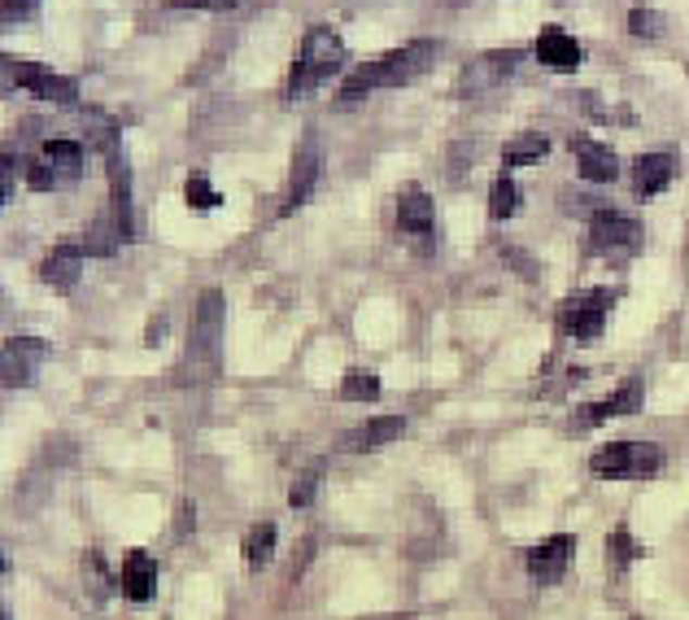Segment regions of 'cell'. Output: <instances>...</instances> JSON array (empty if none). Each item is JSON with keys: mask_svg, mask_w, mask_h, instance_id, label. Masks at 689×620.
I'll return each mask as SVG.
<instances>
[{"mask_svg": "<svg viewBox=\"0 0 689 620\" xmlns=\"http://www.w3.org/2000/svg\"><path fill=\"white\" fill-rule=\"evenodd\" d=\"M5 88L10 92L23 88V92H32L40 101H58V106H75L79 101V84L75 79L49 71L45 62H27V58H14V53H5Z\"/></svg>", "mask_w": 689, "mask_h": 620, "instance_id": "277c9868", "label": "cell"}, {"mask_svg": "<svg viewBox=\"0 0 689 620\" xmlns=\"http://www.w3.org/2000/svg\"><path fill=\"white\" fill-rule=\"evenodd\" d=\"M546 136L541 132H528V136H519V140H511L506 149H502V166H528V162H541L546 158Z\"/></svg>", "mask_w": 689, "mask_h": 620, "instance_id": "d4e9b609", "label": "cell"}, {"mask_svg": "<svg viewBox=\"0 0 689 620\" xmlns=\"http://www.w3.org/2000/svg\"><path fill=\"white\" fill-rule=\"evenodd\" d=\"M45 162L62 179H79V171H84V145L79 140H45Z\"/></svg>", "mask_w": 689, "mask_h": 620, "instance_id": "44dd1931", "label": "cell"}, {"mask_svg": "<svg viewBox=\"0 0 689 620\" xmlns=\"http://www.w3.org/2000/svg\"><path fill=\"white\" fill-rule=\"evenodd\" d=\"M175 10H214V14H223V10H236L240 0H171Z\"/></svg>", "mask_w": 689, "mask_h": 620, "instance_id": "4dcf8cb0", "label": "cell"}, {"mask_svg": "<svg viewBox=\"0 0 689 620\" xmlns=\"http://www.w3.org/2000/svg\"><path fill=\"white\" fill-rule=\"evenodd\" d=\"M162 333H166V320H158V324L149 328V346H158V337H162Z\"/></svg>", "mask_w": 689, "mask_h": 620, "instance_id": "e575fe53", "label": "cell"}, {"mask_svg": "<svg viewBox=\"0 0 689 620\" xmlns=\"http://www.w3.org/2000/svg\"><path fill=\"white\" fill-rule=\"evenodd\" d=\"M0 175H5V201L14 197V158L5 153V162H0Z\"/></svg>", "mask_w": 689, "mask_h": 620, "instance_id": "d6a6232c", "label": "cell"}, {"mask_svg": "<svg viewBox=\"0 0 689 620\" xmlns=\"http://www.w3.org/2000/svg\"><path fill=\"white\" fill-rule=\"evenodd\" d=\"M641 555H646V546L628 533V524H615L611 537H606V563H611V572H624V568L637 563Z\"/></svg>", "mask_w": 689, "mask_h": 620, "instance_id": "7402d4cb", "label": "cell"}, {"mask_svg": "<svg viewBox=\"0 0 689 620\" xmlns=\"http://www.w3.org/2000/svg\"><path fill=\"white\" fill-rule=\"evenodd\" d=\"M27 184L45 193V188H58V184H62V175H58V171H53V166L40 158V162H32V171H27Z\"/></svg>", "mask_w": 689, "mask_h": 620, "instance_id": "f546056e", "label": "cell"}, {"mask_svg": "<svg viewBox=\"0 0 689 620\" xmlns=\"http://www.w3.org/2000/svg\"><path fill=\"white\" fill-rule=\"evenodd\" d=\"M318 481H323V463H310V468L292 481L288 503H292V507H310V503H314V494H318Z\"/></svg>", "mask_w": 689, "mask_h": 620, "instance_id": "83f0119b", "label": "cell"}, {"mask_svg": "<svg viewBox=\"0 0 689 620\" xmlns=\"http://www.w3.org/2000/svg\"><path fill=\"white\" fill-rule=\"evenodd\" d=\"M45 342L40 337H10L5 342V389H18V385H32L36 381V368L45 363Z\"/></svg>", "mask_w": 689, "mask_h": 620, "instance_id": "8fae6325", "label": "cell"}, {"mask_svg": "<svg viewBox=\"0 0 689 620\" xmlns=\"http://www.w3.org/2000/svg\"><path fill=\"white\" fill-rule=\"evenodd\" d=\"M519 62H524L519 49H493V53H480L476 62L463 66L454 92H459V97H485V92H498V88L519 71Z\"/></svg>", "mask_w": 689, "mask_h": 620, "instance_id": "8992f818", "label": "cell"}, {"mask_svg": "<svg viewBox=\"0 0 689 620\" xmlns=\"http://www.w3.org/2000/svg\"><path fill=\"white\" fill-rule=\"evenodd\" d=\"M318 175H323V149H318V136L310 132V136L301 140L297 158H292V175H288V193H284V206H279V214H292L297 206H305V197L314 193Z\"/></svg>", "mask_w": 689, "mask_h": 620, "instance_id": "9c48e42d", "label": "cell"}, {"mask_svg": "<svg viewBox=\"0 0 689 620\" xmlns=\"http://www.w3.org/2000/svg\"><path fill=\"white\" fill-rule=\"evenodd\" d=\"M118 240H127V236H123V227H118V219H114V214L97 219V223L84 232V249H88V253H101V258H105V253H114V249H118Z\"/></svg>", "mask_w": 689, "mask_h": 620, "instance_id": "cb8c5ba5", "label": "cell"}, {"mask_svg": "<svg viewBox=\"0 0 689 620\" xmlns=\"http://www.w3.org/2000/svg\"><path fill=\"white\" fill-rule=\"evenodd\" d=\"M40 10V0H5V23H23Z\"/></svg>", "mask_w": 689, "mask_h": 620, "instance_id": "1f68e13d", "label": "cell"}, {"mask_svg": "<svg viewBox=\"0 0 689 620\" xmlns=\"http://www.w3.org/2000/svg\"><path fill=\"white\" fill-rule=\"evenodd\" d=\"M184 197H188V206H192V210H201V214H205V210H214V206L223 201V197H218V188H214V184H210L201 171H197V175H188V184H184Z\"/></svg>", "mask_w": 689, "mask_h": 620, "instance_id": "4316f807", "label": "cell"}, {"mask_svg": "<svg viewBox=\"0 0 689 620\" xmlns=\"http://www.w3.org/2000/svg\"><path fill=\"white\" fill-rule=\"evenodd\" d=\"M515 210H519V188H515L511 175H498L493 188H489V214L493 219H511Z\"/></svg>", "mask_w": 689, "mask_h": 620, "instance_id": "484cf974", "label": "cell"}, {"mask_svg": "<svg viewBox=\"0 0 689 620\" xmlns=\"http://www.w3.org/2000/svg\"><path fill=\"white\" fill-rule=\"evenodd\" d=\"M79 271H84V245H58L45 262H40V280L58 293H71L79 284Z\"/></svg>", "mask_w": 689, "mask_h": 620, "instance_id": "2e32d148", "label": "cell"}, {"mask_svg": "<svg viewBox=\"0 0 689 620\" xmlns=\"http://www.w3.org/2000/svg\"><path fill=\"white\" fill-rule=\"evenodd\" d=\"M672 175H676V158L672 153H641L632 162V188H637V197L663 193L672 184Z\"/></svg>", "mask_w": 689, "mask_h": 620, "instance_id": "ac0fdd59", "label": "cell"}, {"mask_svg": "<svg viewBox=\"0 0 689 620\" xmlns=\"http://www.w3.org/2000/svg\"><path fill=\"white\" fill-rule=\"evenodd\" d=\"M641 245V223L615 210H593L589 219V253L615 258V253H632Z\"/></svg>", "mask_w": 689, "mask_h": 620, "instance_id": "52a82bcc", "label": "cell"}, {"mask_svg": "<svg viewBox=\"0 0 689 620\" xmlns=\"http://www.w3.org/2000/svg\"><path fill=\"white\" fill-rule=\"evenodd\" d=\"M637 407H641V381H628V385H619L611 398L585 407V416H576L572 429H598V424H606V420H615V416H632Z\"/></svg>", "mask_w": 689, "mask_h": 620, "instance_id": "4fadbf2b", "label": "cell"}, {"mask_svg": "<svg viewBox=\"0 0 689 620\" xmlns=\"http://www.w3.org/2000/svg\"><path fill=\"white\" fill-rule=\"evenodd\" d=\"M533 53H537L541 66H550V71H559V75H572V71L585 62V49H580L576 36H567L563 27H546V32L537 36Z\"/></svg>", "mask_w": 689, "mask_h": 620, "instance_id": "7c38bea8", "label": "cell"}, {"mask_svg": "<svg viewBox=\"0 0 689 620\" xmlns=\"http://www.w3.org/2000/svg\"><path fill=\"white\" fill-rule=\"evenodd\" d=\"M218 342H223V293L210 288V293L201 297V306H197L188 359H201L205 368H218Z\"/></svg>", "mask_w": 689, "mask_h": 620, "instance_id": "ba28073f", "label": "cell"}, {"mask_svg": "<svg viewBox=\"0 0 689 620\" xmlns=\"http://www.w3.org/2000/svg\"><path fill=\"white\" fill-rule=\"evenodd\" d=\"M572 149H576V166H580V179H589V184H611L615 175H619V158H615V149L611 145H598V140H572Z\"/></svg>", "mask_w": 689, "mask_h": 620, "instance_id": "9a60e30c", "label": "cell"}, {"mask_svg": "<svg viewBox=\"0 0 689 620\" xmlns=\"http://www.w3.org/2000/svg\"><path fill=\"white\" fill-rule=\"evenodd\" d=\"M659 468H663V446H654V442H611L589 455V472H598L606 481L654 476Z\"/></svg>", "mask_w": 689, "mask_h": 620, "instance_id": "3957f363", "label": "cell"}, {"mask_svg": "<svg viewBox=\"0 0 689 620\" xmlns=\"http://www.w3.org/2000/svg\"><path fill=\"white\" fill-rule=\"evenodd\" d=\"M271 559H275V524L262 520V524H253V529L245 533V568H249V572H262Z\"/></svg>", "mask_w": 689, "mask_h": 620, "instance_id": "ffe728a7", "label": "cell"}, {"mask_svg": "<svg viewBox=\"0 0 689 620\" xmlns=\"http://www.w3.org/2000/svg\"><path fill=\"white\" fill-rule=\"evenodd\" d=\"M628 32L637 40H659L663 36V14L659 10H632L628 14Z\"/></svg>", "mask_w": 689, "mask_h": 620, "instance_id": "f1b7e54d", "label": "cell"}, {"mask_svg": "<svg viewBox=\"0 0 689 620\" xmlns=\"http://www.w3.org/2000/svg\"><path fill=\"white\" fill-rule=\"evenodd\" d=\"M153 590H158V559L149 550H131L123 559V594L131 603H149Z\"/></svg>", "mask_w": 689, "mask_h": 620, "instance_id": "e0dca14e", "label": "cell"}, {"mask_svg": "<svg viewBox=\"0 0 689 620\" xmlns=\"http://www.w3.org/2000/svg\"><path fill=\"white\" fill-rule=\"evenodd\" d=\"M611 301H615L611 288H585V293H572V297L559 306V333H563V337H576V342L602 337V324H606Z\"/></svg>", "mask_w": 689, "mask_h": 620, "instance_id": "5b68a950", "label": "cell"}, {"mask_svg": "<svg viewBox=\"0 0 689 620\" xmlns=\"http://www.w3.org/2000/svg\"><path fill=\"white\" fill-rule=\"evenodd\" d=\"M398 227L411 236H433V197L419 184H411L398 197Z\"/></svg>", "mask_w": 689, "mask_h": 620, "instance_id": "d6986e66", "label": "cell"}, {"mask_svg": "<svg viewBox=\"0 0 689 620\" xmlns=\"http://www.w3.org/2000/svg\"><path fill=\"white\" fill-rule=\"evenodd\" d=\"M402 433H406V420H402V416H376V420L359 424L354 433H344V450H354V455L380 450V446H393Z\"/></svg>", "mask_w": 689, "mask_h": 620, "instance_id": "5bb4252c", "label": "cell"}, {"mask_svg": "<svg viewBox=\"0 0 689 620\" xmlns=\"http://www.w3.org/2000/svg\"><path fill=\"white\" fill-rule=\"evenodd\" d=\"M572 550H576V537H572V533H554V537L537 542V546L528 550V572H533V581H537V585H559L563 572H567Z\"/></svg>", "mask_w": 689, "mask_h": 620, "instance_id": "30bf717a", "label": "cell"}, {"mask_svg": "<svg viewBox=\"0 0 689 620\" xmlns=\"http://www.w3.org/2000/svg\"><path fill=\"white\" fill-rule=\"evenodd\" d=\"M340 66H344V40L331 27L314 23L305 32V40L297 49V62H292V75H288V101L310 97L318 84H327L331 75H340Z\"/></svg>", "mask_w": 689, "mask_h": 620, "instance_id": "7a4b0ae2", "label": "cell"}, {"mask_svg": "<svg viewBox=\"0 0 689 620\" xmlns=\"http://www.w3.org/2000/svg\"><path fill=\"white\" fill-rule=\"evenodd\" d=\"M192 516H197V511H192V503H184V507H179V533H188V529L197 524Z\"/></svg>", "mask_w": 689, "mask_h": 620, "instance_id": "836d02e7", "label": "cell"}, {"mask_svg": "<svg viewBox=\"0 0 689 620\" xmlns=\"http://www.w3.org/2000/svg\"><path fill=\"white\" fill-rule=\"evenodd\" d=\"M340 398L344 402H376L380 398V376L367 372V368H350L340 381Z\"/></svg>", "mask_w": 689, "mask_h": 620, "instance_id": "603a6c76", "label": "cell"}, {"mask_svg": "<svg viewBox=\"0 0 689 620\" xmlns=\"http://www.w3.org/2000/svg\"><path fill=\"white\" fill-rule=\"evenodd\" d=\"M433 62H437V45H433V40H411V45H402V49L376 58V62H363L350 79L340 84V101H363V97L376 92V88L415 84Z\"/></svg>", "mask_w": 689, "mask_h": 620, "instance_id": "6da1fadb", "label": "cell"}]
</instances>
